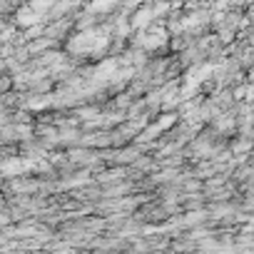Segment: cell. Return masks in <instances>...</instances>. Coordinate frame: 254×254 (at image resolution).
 Wrapping results in <instances>:
<instances>
[{
    "label": "cell",
    "mask_w": 254,
    "mask_h": 254,
    "mask_svg": "<svg viewBox=\"0 0 254 254\" xmlns=\"http://www.w3.org/2000/svg\"><path fill=\"white\" fill-rule=\"evenodd\" d=\"M117 3H120V0H90L87 13H90V15H95V13H107V10H112Z\"/></svg>",
    "instance_id": "cell-1"
},
{
    "label": "cell",
    "mask_w": 254,
    "mask_h": 254,
    "mask_svg": "<svg viewBox=\"0 0 254 254\" xmlns=\"http://www.w3.org/2000/svg\"><path fill=\"white\" fill-rule=\"evenodd\" d=\"M8 90H13V77L0 72V95H5Z\"/></svg>",
    "instance_id": "cell-2"
}]
</instances>
